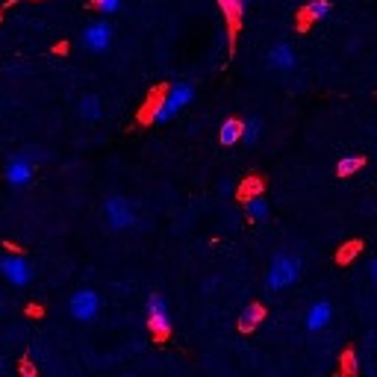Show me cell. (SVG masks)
<instances>
[{
  "label": "cell",
  "mask_w": 377,
  "mask_h": 377,
  "mask_svg": "<svg viewBox=\"0 0 377 377\" xmlns=\"http://www.w3.org/2000/svg\"><path fill=\"white\" fill-rule=\"evenodd\" d=\"M192 97H195V86L192 83H174L168 89V95L157 100L154 112H150V121H157V124L171 121L183 106L192 104Z\"/></svg>",
  "instance_id": "6da1fadb"
},
{
  "label": "cell",
  "mask_w": 377,
  "mask_h": 377,
  "mask_svg": "<svg viewBox=\"0 0 377 377\" xmlns=\"http://www.w3.org/2000/svg\"><path fill=\"white\" fill-rule=\"evenodd\" d=\"M298 278H300V259L295 254H278L268 266L266 286L268 292H283V289H292Z\"/></svg>",
  "instance_id": "7a4b0ae2"
},
{
  "label": "cell",
  "mask_w": 377,
  "mask_h": 377,
  "mask_svg": "<svg viewBox=\"0 0 377 377\" xmlns=\"http://www.w3.org/2000/svg\"><path fill=\"white\" fill-rule=\"evenodd\" d=\"M104 216L112 230H130L136 224V207L124 195H109L104 200Z\"/></svg>",
  "instance_id": "3957f363"
},
{
  "label": "cell",
  "mask_w": 377,
  "mask_h": 377,
  "mask_svg": "<svg viewBox=\"0 0 377 377\" xmlns=\"http://www.w3.org/2000/svg\"><path fill=\"white\" fill-rule=\"evenodd\" d=\"M68 316L74 321H95L100 316V295L95 289H77L68 298Z\"/></svg>",
  "instance_id": "277c9868"
},
{
  "label": "cell",
  "mask_w": 377,
  "mask_h": 377,
  "mask_svg": "<svg viewBox=\"0 0 377 377\" xmlns=\"http://www.w3.org/2000/svg\"><path fill=\"white\" fill-rule=\"evenodd\" d=\"M112 39H115V30H112L109 21H92V24H86L80 33V45L89 50V54H106Z\"/></svg>",
  "instance_id": "5b68a950"
},
{
  "label": "cell",
  "mask_w": 377,
  "mask_h": 377,
  "mask_svg": "<svg viewBox=\"0 0 377 377\" xmlns=\"http://www.w3.org/2000/svg\"><path fill=\"white\" fill-rule=\"evenodd\" d=\"M0 274H3L6 283H12L15 289H24V286L33 283V266L18 254L0 257Z\"/></svg>",
  "instance_id": "8992f818"
},
{
  "label": "cell",
  "mask_w": 377,
  "mask_h": 377,
  "mask_svg": "<svg viewBox=\"0 0 377 377\" xmlns=\"http://www.w3.org/2000/svg\"><path fill=\"white\" fill-rule=\"evenodd\" d=\"M35 177V162L27 157V154H18V157H12L6 159V166H3V180L9 186H15V188H24V186H30Z\"/></svg>",
  "instance_id": "52a82bcc"
},
{
  "label": "cell",
  "mask_w": 377,
  "mask_h": 377,
  "mask_svg": "<svg viewBox=\"0 0 377 377\" xmlns=\"http://www.w3.org/2000/svg\"><path fill=\"white\" fill-rule=\"evenodd\" d=\"M145 316H147V328L154 330L157 336H166L171 330V312H168V304L162 295H150L147 304H145Z\"/></svg>",
  "instance_id": "ba28073f"
},
{
  "label": "cell",
  "mask_w": 377,
  "mask_h": 377,
  "mask_svg": "<svg viewBox=\"0 0 377 377\" xmlns=\"http://www.w3.org/2000/svg\"><path fill=\"white\" fill-rule=\"evenodd\" d=\"M268 65H271L274 71H280V74L295 71V65H298V54H295V47L289 45V42H278V45H271V47H268Z\"/></svg>",
  "instance_id": "9c48e42d"
},
{
  "label": "cell",
  "mask_w": 377,
  "mask_h": 377,
  "mask_svg": "<svg viewBox=\"0 0 377 377\" xmlns=\"http://www.w3.org/2000/svg\"><path fill=\"white\" fill-rule=\"evenodd\" d=\"M330 319H333V307L328 304V300H316V304L307 310L304 324H307L310 333H321V330L330 324Z\"/></svg>",
  "instance_id": "30bf717a"
},
{
  "label": "cell",
  "mask_w": 377,
  "mask_h": 377,
  "mask_svg": "<svg viewBox=\"0 0 377 377\" xmlns=\"http://www.w3.org/2000/svg\"><path fill=\"white\" fill-rule=\"evenodd\" d=\"M77 112H80V118H83L86 124L100 121V118H104V106H100V97H97L95 92H86V95L80 97V104H77Z\"/></svg>",
  "instance_id": "8fae6325"
},
{
  "label": "cell",
  "mask_w": 377,
  "mask_h": 377,
  "mask_svg": "<svg viewBox=\"0 0 377 377\" xmlns=\"http://www.w3.org/2000/svg\"><path fill=\"white\" fill-rule=\"evenodd\" d=\"M262 319H266V307H262V304H248L242 310V316H239V330H242V333H254L259 328Z\"/></svg>",
  "instance_id": "7c38bea8"
},
{
  "label": "cell",
  "mask_w": 377,
  "mask_h": 377,
  "mask_svg": "<svg viewBox=\"0 0 377 377\" xmlns=\"http://www.w3.org/2000/svg\"><path fill=\"white\" fill-rule=\"evenodd\" d=\"M218 142L221 145L242 142V121H239V118H224L221 127H218Z\"/></svg>",
  "instance_id": "4fadbf2b"
},
{
  "label": "cell",
  "mask_w": 377,
  "mask_h": 377,
  "mask_svg": "<svg viewBox=\"0 0 377 377\" xmlns=\"http://www.w3.org/2000/svg\"><path fill=\"white\" fill-rule=\"evenodd\" d=\"M245 209H248V216L254 218V221H266V218H268V204H266V200H262L259 195L248 198V200H245Z\"/></svg>",
  "instance_id": "5bb4252c"
},
{
  "label": "cell",
  "mask_w": 377,
  "mask_h": 377,
  "mask_svg": "<svg viewBox=\"0 0 377 377\" xmlns=\"http://www.w3.org/2000/svg\"><path fill=\"white\" fill-rule=\"evenodd\" d=\"M324 15H330V0H310L307 9H304V18L307 21H321Z\"/></svg>",
  "instance_id": "9a60e30c"
},
{
  "label": "cell",
  "mask_w": 377,
  "mask_h": 377,
  "mask_svg": "<svg viewBox=\"0 0 377 377\" xmlns=\"http://www.w3.org/2000/svg\"><path fill=\"white\" fill-rule=\"evenodd\" d=\"M218 3L224 9V15H227V21L236 27L239 18H242V12H245V0H218Z\"/></svg>",
  "instance_id": "2e32d148"
},
{
  "label": "cell",
  "mask_w": 377,
  "mask_h": 377,
  "mask_svg": "<svg viewBox=\"0 0 377 377\" xmlns=\"http://www.w3.org/2000/svg\"><path fill=\"white\" fill-rule=\"evenodd\" d=\"M259 130H262L259 118H245V121H242V142H245V145H254V142L259 139Z\"/></svg>",
  "instance_id": "e0dca14e"
},
{
  "label": "cell",
  "mask_w": 377,
  "mask_h": 377,
  "mask_svg": "<svg viewBox=\"0 0 377 377\" xmlns=\"http://www.w3.org/2000/svg\"><path fill=\"white\" fill-rule=\"evenodd\" d=\"M362 157H345V159H339V166H336V174L339 177H348V174H354V171H360L362 168Z\"/></svg>",
  "instance_id": "ac0fdd59"
},
{
  "label": "cell",
  "mask_w": 377,
  "mask_h": 377,
  "mask_svg": "<svg viewBox=\"0 0 377 377\" xmlns=\"http://www.w3.org/2000/svg\"><path fill=\"white\" fill-rule=\"evenodd\" d=\"M95 6L104 12V15H115V12L121 9V0H95Z\"/></svg>",
  "instance_id": "d6986e66"
},
{
  "label": "cell",
  "mask_w": 377,
  "mask_h": 377,
  "mask_svg": "<svg viewBox=\"0 0 377 377\" xmlns=\"http://www.w3.org/2000/svg\"><path fill=\"white\" fill-rule=\"evenodd\" d=\"M369 271H371V280L377 283V259H371V266H369Z\"/></svg>",
  "instance_id": "ffe728a7"
},
{
  "label": "cell",
  "mask_w": 377,
  "mask_h": 377,
  "mask_svg": "<svg viewBox=\"0 0 377 377\" xmlns=\"http://www.w3.org/2000/svg\"><path fill=\"white\" fill-rule=\"evenodd\" d=\"M9 366H6V360H0V371H6Z\"/></svg>",
  "instance_id": "44dd1931"
}]
</instances>
